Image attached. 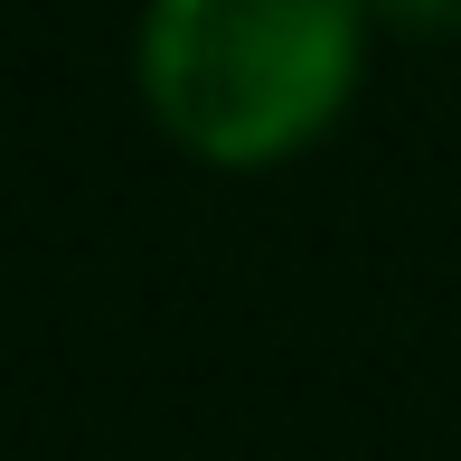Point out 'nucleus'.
Returning <instances> with one entry per match:
<instances>
[{"label": "nucleus", "instance_id": "obj_1", "mask_svg": "<svg viewBox=\"0 0 461 461\" xmlns=\"http://www.w3.org/2000/svg\"><path fill=\"white\" fill-rule=\"evenodd\" d=\"M367 0H151L132 76L151 122L217 170L283 160L358 86Z\"/></svg>", "mask_w": 461, "mask_h": 461}, {"label": "nucleus", "instance_id": "obj_2", "mask_svg": "<svg viewBox=\"0 0 461 461\" xmlns=\"http://www.w3.org/2000/svg\"><path fill=\"white\" fill-rule=\"evenodd\" d=\"M376 19H395V29H414V38H443L461 29V0H367Z\"/></svg>", "mask_w": 461, "mask_h": 461}]
</instances>
